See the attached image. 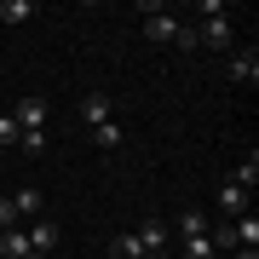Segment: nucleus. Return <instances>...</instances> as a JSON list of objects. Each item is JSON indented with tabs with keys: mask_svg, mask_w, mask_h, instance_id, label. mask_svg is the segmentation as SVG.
Returning a JSON list of instances; mask_svg holds the SVG:
<instances>
[{
	"mask_svg": "<svg viewBox=\"0 0 259 259\" xmlns=\"http://www.w3.org/2000/svg\"><path fill=\"white\" fill-rule=\"evenodd\" d=\"M196 40H202V47H219V52H225V47H231V18H207L202 29H196Z\"/></svg>",
	"mask_w": 259,
	"mask_h": 259,
	"instance_id": "7",
	"label": "nucleus"
},
{
	"mask_svg": "<svg viewBox=\"0 0 259 259\" xmlns=\"http://www.w3.org/2000/svg\"><path fill=\"white\" fill-rule=\"evenodd\" d=\"M179 253H185V259H213V236H190V242H179Z\"/></svg>",
	"mask_w": 259,
	"mask_h": 259,
	"instance_id": "16",
	"label": "nucleus"
},
{
	"mask_svg": "<svg viewBox=\"0 0 259 259\" xmlns=\"http://www.w3.org/2000/svg\"><path fill=\"white\" fill-rule=\"evenodd\" d=\"M190 236H207V225H202V213H196V207L179 213V242H190Z\"/></svg>",
	"mask_w": 259,
	"mask_h": 259,
	"instance_id": "14",
	"label": "nucleus"
},
{
	"mask_svg": "<svg viewBox=\"0 0 259 259\" xmlns=\"http://www.w3.org/2000/svg\"><path fill=\"white\" fill-rule=\"evenodd\" d=\"M144 35H150V40H173V35H179V18L161 12V6H144Z\"/></svg>",
	"mask_w": 259,
	"mask_h": 259,
	"instance_id": "2",
	"label": "nucleus"
},
{
	"mask_svg": "<svg viewBox=\"0 0 259 259\" xmlns=\"http://www.w3.org/2000/svg\"><path fill=\"white\" fill-rule=\"evenodd\" d=\"M173 47H179V52H196V47H202V40H196V29H190V23H179V35H173Z\"/></svg>",
	"mask_w": 259,
	"mask_h": 259,
	"instance_id": "18",
	"label": "nucleus"
},
{
	"mask_svg": "<svg viewBox=\"0 0 259 259\" xmlns=\"http://www.w3.org/2000/svg\"><path fill=\"white\" fill-rule=\"evenodd\" d=\"M35 18V0H0V23H23Z\"/></svg>",
	"mask_w": 259,
	"mask_h": 259,
	"instance_id": "13",
	"label": "nucleus"
},
{
	"mask_svg": "<svg viewBox=\"0 0 259 259\" xmlns=\"http://www.w3.org/2000/svg\"><path fill=\"white\" fill-rule=\"evenodd\" d=\"M6 202H12V213H18V219H40V207H47V196H40L35 185H23L18 196H6Z\"/></svg>",
	"mask_w": 259,
	"mask_h": 259,
	"instance_id": "5",
	"label": "nucleus"
},
{
	"mask_svg": "<svg viewBox=\"0 0 259 259\" xmlns=\"http://www.w3.org/2000/svg\"><path fill=\"white\" fill-rule=\"evenodd\" d=\"M110 259H144L139 236H133V231H127V236H115V242H110Z\"/></svg>",
	"mask_w": 259,
	"mask_h": 259,
	"instance_id": "15",
	"label": "nucleus"
},
{
	"mask_svg": "<svg viewBox=\"0 0 259 259\" xmlns=\"http://www.w3.org/2000/svg\"><path fill=\"white\" fill-rule=\"evenodd\" d=\"M93 144H98V150H121V144H127V133H121L115 121H104V127H93Z\"/></svg>",
	"mask_w": 259,
	"mask_h": 259,
	"instance_id": "12",
	"label": "nucleus"
},
{
	"mask_svg": "<svg viewBox=\"0 0 259 259\" xmlns=\"http://www.w3.org/2000/svg\"><path fill=\"white\" fill-rule=\"evenodd\" d=\"M236 259H259V248H242V253H236Z\"/></svg>",
	"mask_w": 259,
	"mask_h": 259,
	"instance_id": "21",
	"label": "nucleus"
},
{
	"mask_svg": "<svg viewBox=\"0 0 259 259\" xmlns=\"http://www.w3.org/2000/svg\"><path fill=\"white\" fill-rule=\"evenodd\" d=\"M52 242H58V225L47 219V213H40V219H29V248H35L40 259H47V248H52Z\"/></svg>",
	"mask_w": 259,
	"mask_h": 259,
	"instance_id": "8",
	"label": "nucleus"
},
{
	"mask_svg": "<svg viewBox=\"0 0 259 259\" xmlns=\"http://www.w3.org/2000/svg\"><path fill=\"white\" fill-rule=\"evenodd\" d=\"M219 207L231 213V219H242V213H253V207H248V190H236L231 179H225V185H219Z\"/></svg>",
	"mask_w": 259,
	"mask_h": 259,
	"instance_id": "10",
	"label": "nucleus"
},
{
	"mask_svg": "<svg viewBox=\"0 0 259 259\" xmlns=\"http://www.w3.org/2000/svg\"><path fill=\"white\" fill-rule=\"evenodd\" d=\"M0 144H18V121L12 115H0Z\"/></svg>",
	"mask_w": 259,
	"mask_h": 259,
	"instance_id": "19",
	"label": "nucleus"
},
{
	"mask_svg": "<svg viewBox=\"0 0 259 259\" xmlns=\"http://www.w3.org/2000/svg\"><path fill=\"white\" fill-rule=\"evenodd\" d=\"M12 225H18V213H12V202L0 196V231H12Z\"/></svg>",
	"mask_w": 259,
	"mask_h": 259,
	"instance_id": "20",
	"label": "nucleus"
},
{
	"mask_svg": "<svg viewBox=\"0 0 259 259\" xmlns=\"http://www.w3.org/2000/svg\"><path fill=\"white\" fill-rule=\"evenodd\" d=\"M47 115H52V104L47 98H18V133H35V127H47Z\"/></svg>",
	"mask_w": 259,
	"mask_h": 259,
	"instance_id": "1",
	"label": "nucleus"
},
{
	"mask_svg": "<svg viewBox=\"0 0 259 259\" xmlns=\"http://www.w3.org/2000/svg\"><path fill=\"white\" fill-rule=\"evenodd\" d=\"M18 150H29V156H35V150H47V127H35V133H18Z\"/></svg>",
	"mask_w": 259,
	"mask_h": 259,
	"instance_id": "17",
	"label": "nucleus"
},
{
	"mask_svg": "<svg viewBox=\"0 0 259 259\" xmlns=\"http://www.w3.org/2000/svg\"><path fill=\"white\" fill-rule=\"evenodd\" d=\"M231 185H236V190H253V185H259V150H248V156L236 161V173H231Z\"/></svg>",
	"mask_w": 259,
	"mask_h": 259,
	"instance_id": "11",
	"label": "nucleus"
},
{
	"mask_svg": "<svg viewBox=\"0 0 259 259\" xmlns=\"http://www.w3.org/2000/svg\"><path fill=\"white\" fill-rule=\"evenodd\" d=\"M133 236H139V248H144V253H161L167 242H173V236H167V225H161V219H144V225H139Z\"/></svg>",
	"mask_w": 259,
	"mask_h": 259,
	"instance_id": "6",
	"label": "nucleus"
},
{
	"mask_svg": "<svg viewBox=\"0 0 259 259\" xmlns=\"http://www.w3.org/2000/svg\"><path fill=\"white\" fill-rule=\"evenodd\" d=\"M0 259H35V248H29V231H23V225L0 231Z\"/></svg>",
	"mask_w": 259,
	"mask_h": 259,
	"instance_id": "3",
	"label": "nucleus"
},
{
	"mask_svg": "<svg viewBox=\"0 0 259 259\" xmlns=\"http://www.w3.org/2000/svg\"><path fill=\"white\" fill-rule=\"evenodd\" d=\"M81 121H87V127H104V121H115V115H110V98H104V93H87V98H81Z\"/></svg>",
	"mask_w": 259,
	"mask_h": 259,
	"instance_id": "9",
	"label": "nucleus"
},
{
	"mask_svg": "<svg viewBox=\"0 0 259 259\" xmlns=\"http://www.w3.org/2000/svg\"><path fill=\"white\" fill-rule=\"evenodd\" d=\"M225 69H231V81L253 87V81H259V52H253V47H248V52H231V64H225Z\"/></svg>",
	"mask_w": 259,
	"mask_h": 259,
	"instance_id": "4",
	"label": "nucleus"
}]
</instances>
